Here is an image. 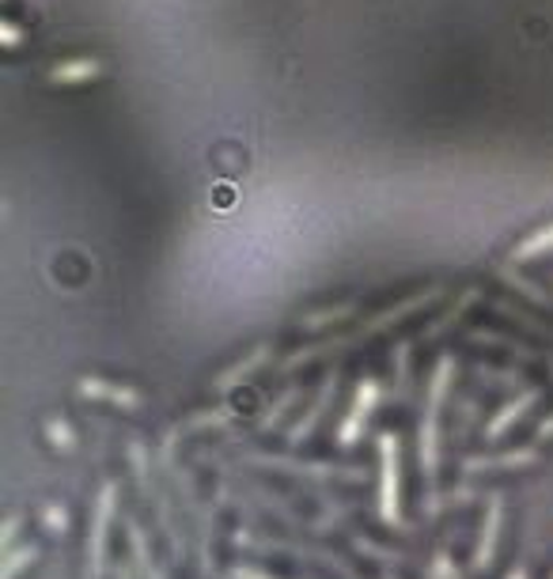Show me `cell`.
<instances>
[{
  "instance_id": "6da1fadb",
  "label": "cell",
  "mask_w": 553,
  "mask_h": 579,
  "mask_svg": "<svg viewBox=\"0 0 553 579\" xmlns=\"http://www.w3.org/2000/svg\"><path fill=\"white\" fill-rule=\"evenodd\" d=\"M452 375H455V360L444 356L429 379V402H425V420H421V473L429 481H437V470H440V406H444Z\"/></svg>"
},
{
  "instance_id": "7a4b0ae2",
  "label": "cell",
  "mask_w": 553,
  "mask_h": 579,
  "mask_svg": "<svg viewBox=\"0 0 553 579\" xmlns=\"http://www.w3.org/2000/svg\"><path fill=\"white\" fill-rule=\"evenodd\" d=\"M398 435H379V519L386 527L402 522V466H398Z\"/></svg>"
},
{
  "instance_id": "3957f363",
  "label": "cell",
  "mask_w": 553,
  "mask_h": 579,
  "mask_svg": "<svg viewBox=\"0 0 553 579\" xmlns=\"http://www.w3.org/2000/svg\"><path fill=\"white\" fill-rule=\"evenodd\" d=\"M118 507V485L107 481L95 496L91 507V530H88V572L84 579H102V565H107V534H110V519H114Z\"/></svg>"
},
{
  "instance_id": "277c9868",
  "label": "cell",
  "mask_w": 553,
  "mask_h": 579,
  "mask_svg": "<svg viewBox=\"0 0 553 579\" xmlns=\"http://www.w3.org/2000/svg\"><path fill=\"white\" fill-rule=\"evenodd\" d=\"M376 406H379V383H376V379H360V383H357V398H353L349 414H345L342 432H337L342 447H353V443L365 435V428H368L371 414H376Z\"/></svg>"
},
{
  "instance_id": "5b68a950",
  "label": "cell",
  "mask_w": 553,
  "mask_h": 579,
  "mask_svg": "<svg viewBox=\"0 0 553 579\" xmlns=\"http://www.w3.org/2000/svg\"><path fill=\"white\" fill-rule=\"evenodd\" d=\"M501 519H504V496L493 493V496H489V507H486V522H481V534H478V550H474V568H478V572H486L489 560H493L496 534H501Z\"/></svg>"
},
{
  "instance_id": "8992f818",
  "label": "cell",
  "mask_w": 553,
  "mask_h": 579,
  "mask_svg": "<svg viewBox=\"0 0 553 579\" xmlns=\"http://www.w3.org/2000/svg\"><path fill=\"white\" fill-rule=\"evenodd\" d=\"M99 73H102V65L95 58H69L50 69V81L61 87H76V84H91Z\"/></svg>"
},
{
  "instance_id": "52a82bcc",
  "label": "cell",
  "mask_w": 553,
  "mask_h": 579,
  "mask_svg": "<svg viewBox=\"0 0 553 579\" xmlns=\"http://www.w3.org/2000/svg\"><path fill=\"white\" fill-rule=\"evenodd\" d=\"M534 402H539V394H534V391H527V394H519L516 402H508V406H504L501 414L493 417V424L486 428V435H489V440H501V435L508 432L512 424H519V420H524V414L534 406Z\"/></svg>"
},
{
  "instance_id": "ba28073f",
  "label": "cell",
  "mask_w": 553,
  "mask_h": 579,
  "mask_svg": "<svg viewBox=\"0 0 553 579\" xmlns=\"http://www.w3.org/2000/svg\"><path fill=\"white\" fill-rule=\"evenodd\" d=\"M337 394V371L334 375H327V383H322V394H319V402L311 406V414H307L304 420H299L296 428L288 432V443H299V440H307V435L315 432V424H319V417L327 414V406H330V398Z\"/></svg>"
},
{
  "instance_id": "9c48e42d",
  "label": "cell",
  "mask_w": 553,
  "mask_h": 579,
  "mask_svg": "<svg viewBox=\"0 0 553 579\" xmlns=\"http://www.w3.org/2000/svg\"><path fill=\"white\" fill-rule=\"evenodd\" d=\"M81 391L88 394V398H107V402H114V406H125V409H137L140 406V394H133L130 386L102 383V379H81Z\"/></svg>"
},
{
  "instance_id": "30bf717a",
  "label": "cell",
  "mask_w": 553,
  "mask_h": 579,
  "mask_svg": "<svg viewBox=\"0 0 553 579\" xmlns=\"http://www.w3.org/2000/svg\"><path fill=\"white\" fill-rule=\"evenodd\" d=\"M266 353H270V348H266V345H258L255 353L247 356V360H239V364H235V368H228L224 375L217 379V391H220V394L235 391V386H239L243 379H250V375H255L258 368H262V364H266Z\"/></svg>"
},
{
  "instance_id": "8fae6325",
  "label": "cell",
  "mask_w": 553,
  "mask_h": 579,
  "mask_svg": "<svg viewBox=\"0 0 553 579\" xmlns=\"http://www.w3.org/2000/svg\"><path fill=\"white\" fill-rule=\"evenodd\" d=\"M125 530H130V550H133V560H137L140 576H145V579H163V572H160V568H156V560H152V553H148L145 530H140L133 519L125 522Z\"/></svg>"
},
{
  "instance_id": "7c38bea8",
  "label": "cell",
  "mask_w": 553,
  "mask_h": 579,
  "mask_svg": "<svg viewBox=\"0 0 553 579\" xmlns=\"http://www.w3.org/2000/svg\"><path fill=\"white\" fill-rule=\"evenodd\" d=\"M550 250H553V224L539 227L534 235H527V239L519 243L512 258H516V261H531V258H542V254H550Z\"/></svg>"
},
{
  "instance_id": "4fadbf2b",
  "label": "cell",
  "mask_w": 553,
  "mask_h": 579,
  "mask_svg": "<svg viewBox=\"0 0 553 579\" xmlns=\"http://www.w3.org/2000/svg\"><path fill=\"white\" fill-rule=\"evenodd\" d=\"M524 463H534V447L508 451V455H493V458H470L466 470H496V466H524Z\"/></svg>"
},
{
  "instance_id": "5bb4252c",
  "label": "cell",
  "mask_w": 553,
  "mask_h": 579,
  "mask_svg": "<svg viewBox=\"0 0 553 579\" xmlns=\"http://www.w3.org/2000/svg\"><path fill=\"white\" fill-rule=\"evenodd\" d=\"M38 557V550L35 545H23V550H12L4 557V568H0V579H15L23 572V565H30V560Z\"/></svg>"
},
{
  "instance_id": "9a60e30c",
  "label": "cell",
  "mask_w": 553,
  "mask_h": 579,
  "mask_svg": "<svg viewBox=\"0 0 553 579\" xmlns=\"http://www.w3.org/2000/svg\"><path fill=\"white\" fill-rule=\"evenodd\" d=\"M46 435H50L61 451H76V435H73V428H69L65 420H58V417L46 420Z\"/></svg>"
},
{
  "instance_id": "2e32d148",
  "label": "cell",
  "mask_w": 553,
  "mask_h": 579,
  "mask_svg": "<svg viewBox=\"0 0 553 579\" xmlns=\"http://www.w3.org/2000/svg\"><path fill=\"white\" fill-rule=\"evenodd\" d=\"M353 315V307H334V311H319V315H311V319H304V330H322L327 322H342V319H349Z\"/></svg>"
},
{
  "instance_id": "e0dca14e",
  "label": "cell",
  "mask_w": 553,
  "mask_h": 579,
  "mask_svg": "<svg viewBox=\"0 0 553 579\" xmlns=\"http://www.w3.org/2000/svg\"><path fill=\"white\" fill-rule=\"evenodd\" d=\"M46 527L50 530H65L69 527V515H65V507H58V504H46Z\"/></svg>"
},
{
  "instance_id": "ac0fdd59",
  "label": "cell",
  "mask_w": 553,
  "mask_h": 579,
  "mask_svg": "<svg viewBox=\"0 0 553 579\" xmlns=\"http://www.w3.org/2000/svg\"><path fill=\"white\" fill-rule=\"evenodd\" d=\"M15 534H20V515H8L4 530H0V545H4V553H12Z\"/></svg>"
},
{
  "instance_id": "d6986e66",
  "label": "cell",
  "mask_w": 553,
  "mask_h": 579,
  "mask_svg": "<svg viewBox=\"0 0 553 579\" xmlns=\"http://www.w3.org/2000/svg\"><path fill=\"white\" fill-rule=\"evenodd\" d=\"M0 38H4V46H20V27L15 23H0Z\"/></svg>"
},
{
  "instance_id": "ffe728a7",
  "label": "cell",
  "mask_w": 553,
  "mask_h": 579,
  "mask_svg": "<svg viewBox=\"0 0 553 579\" xmlns=\"http://www.w3.org/2000/svg\"><path fill=\"white\" fill-rule=\"evenodd\" d=\"M232 579H270V576H262V572H255V568H235Z\"/></svg>"
},
{
  "instance_id": "44dd1931",
  "label": "cell",
  "mask_w": 553,
  "mask_h": 579,
  "mask_svg": "<svg viewBox=\"0 0 553 579\" xmlns=\"http://www.w3.org/2000/svg\"><path fill=\"white\" fill-rule=\"evenodd\" d=\"M539 435H553V417L542 420V424H539Z\"/></svg>"
},
{
  "instance_id": "7402d4cb",
  "label": "cell",
  "mask_w": 553,
  "mask_h": 579,
  "mask_svg": "<svg viewBox=\"0 0 553 579\" xmlns=\"http://www.w3.org/2000/svg\"><path fill=\"white\" fill-rule=\"evenodd\" d=\"M118 579H133V572H130V565H122V568H118Z\"/></svg>"
}]
</instances>
